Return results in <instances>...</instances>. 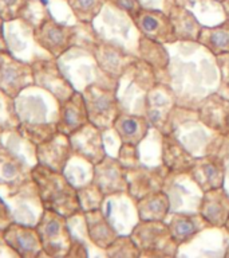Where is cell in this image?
Masks as SVG:
<instances>
[{"label": "cell", "mask_w": 229, "mask_h": 258, "mask_svg": "<svg viewBox=\"0 0 229 258\" xmlns=\"http://www.w3.org/2000/svg\"><path fill=\"white\" fill-rule=\"evenodd\" d=\"M14 101L19 118L18 131L26 139L38 145L58 132L56 122L60 104L51 93L34 84L24 89Z\"/></svg>", "instance_id": "obj_1"}, {"label": "cell", "mask_w": 229, "mask_h": 258, "mask_svg": "<svg viewBox=\"0 0 229 258\" xmlns=\"http://www.w3.org/2000/svg\"><path fill=\"white\" fill-rule=\"evenodd\" d=\"M32 179L38 185L44 209L52 210L66 218H74L83 213L78 198V188L63 172L36 164L32 168Z\"/></svg>", "instance_id": "obj_2"}, {"label": "cell", "mask_w": 229, "mask_h": 258, "mask_svg": "<svg viewBox=\"0 0 229 258\" xmlns=\"http://www.w3.org/2000/svg\"><path fill=\"white\" fill-rule=\"evenodd\" d=\"M130 237L140 249L141 257H174L180 247L165 221H140Z\"/></svg>", "instance_id": "obj_3"}, {"label": "cell", "mask_w": 229, "mask_h": 258, "mask_svg": "<svg viewBox=\"0 0 229 258\" xmlns=\"http://www.w3.org/2000/svg\"><path fill=\"white\" fill-rule=\"evenodd\" d=\"M35 227L42 241L44 257H67L72 243L68 218L44 209Z\"/></svg>", "instance_id": "obj_4"}, {"label": "cell", "mask_w": 229, "mask_h": 258, "mask_svg": "<svg viewBox=\"0 0 229 258\" xmlns=\"http://www.w3.org/2000/svg\"><path fill=\"white\" fill-rule=\"evenodd\" d=\"M0 197L7 203L14 222L36 226L44 211L39 189L34 179L12 189H0Z\"/></svg>", "instance_id": "obj_5"}, {"label": "cell", "mask_w": 229, "mask_h": 258, "mask_svg": "<svg viewBox=\"0 0 229 258\" xmlns=\"http://www.w3.org/2000/svg\"><path fill=\"white\" fill-rule=\"evenodd\" d=\"M87 106L88 120L102 131L112 128L116 118L121 114L116 88L110 89L98 84H90L83 89Z\"/></svg>", "instance_id": "obj_6"}, {"label": "cell", "mask_w": 229, "mask_h": 258, "mask_svg": "<svg viewBox=\"0 0 229 258\" xmlns=\"http://www.w3.org/2000/svg\"><path fill=\"white\" fill-rule=\"evenodd\" d=\"M34 31L35 30L20 18L6 22L4 24L7 51L18 59L30 64L43 58H52L38 44Z\"/></svg>", "instance_id": "obj_7"}, {"label": "cell", "mask_w": 229, "mask_h": 258, "mask_svg": "<svg viewBox=\"0 0 229 258\" xmlns=\"http://www.w3.org/2000/svg\"><path fill=\"white\" fill-rule=\"evenodd\" d=\"M34 35L40 47L52 58L58 59L76 44L78 28L60 23L54 19V16L48 15L42 24L35 28Z\"/></svg>", "instance_id": "obj_8"}, {"label": "cell", "mask_w": 229, "mask_h": 258, "mask_svg": "<svg viewBox=\"0 0 229 258\" xmlns=\"http://www.w3.org/2000/svg\"><path fill=\"white\" fill-rule=\"evenodd\" d=\"M35 84L32 64L0 51V92L15 100L24 89Z\"/></svg>", "instance_id": "obj_9"}, {"label": "cell", "mask_w": 229, "mask_h": 258, "mask_svg": "<svg viewBox=\"0 0 229 258\" xmlns=\"http://www.w3.org/2000/svg\"><path fill=\"white\" fill-rule=\"evenodd\" d=\"M174 92L168 85L157 84L146 92V117L160 132L172 133V113L174 112Z\"/></svg>", "instance_id": "obj_10"}, {"label": "cell", "mask_w": 229, "mask_h": 258, "mask_svg": "<svg viewBox=\"0 0 229 258\" xmlns=\"http://www.w3.org/2000/svg\"><path fill=\"white\" fill-rule=\"evenodd\" d=\"M34 76H35V85L43 88L63 104L76 89L68 81V78L62 72L58 59L55 58H43L32 63Z\"/></svg>", "instance_id": "obj_11"}, {"label": "cell", "mask_w": 229, "mask_h": 258, "mask_svg": "<svg viewBox=\"0 0 229 258\" xmlns=\"http://www.w3.org/2000/svg\"><path fill=\"white\" fill-rule=\"evenodd\" d=\"M104 197H111L118 194H126L129 191L128 168L118 159L106 156L98 163L92 165V177Z\"/></svg>", "instance_id": "obj_12"}, {"label": "cell", "mask_w": 229, "mask_h": 258, "mask_svg": "<svg viewBox=\"0 0 229 258\" xmlns=\"http://www.w3.org/2000/svg\"><path fill=\"white\" fill-rule=\"evenodd\" d=\"M132 20L141 35L148 36L150 39L164 44L178 42L169 14L166 15L165 12L158 10H148L142 7V10Z\"/></svg>", "instance_id": "obj_13"}, {"label": "cell", "mask_w": 229, "mask_h": 258, "mask_svg": "<svg viewBox=\"0 0 229 258\" xmlns=\"http://www.w3.org/2000/svg\"><path fill=\"white\" fill-rule=\"evenodd\" d=\"M71 140L66 133L55 132L50 139L36 145L38 164L44 165L58 172H63L66 165L72 157Z\"/></svg>", "instance_id": "obj_14"}, {"label": "cell", "mask_w": 229, "mask_h": 258, "mask_svg": "<svg viewBox=\"0 0 229 258\" xmlns=\"http://www.w3.org/2000/svg\"><path fill=\"white\" fill-rule=\"evenodd\" d=\"M3 237L7 245L18 254V257H44L43 246L35 226L12 222L3 230Z\"/></svg>", "instance_id": "obj_15"}, {"label": "cell", "mask_w": 229, "mask_h": 258, "mask_svg": "<svg viewBox=\"0 0 229 258\" xmlns=\"http://www.w3.org/2000/svg\"><path fill=\"white\" fill-rule=\"evenodd\" d=\"M102 132V129L91 122H87L76 132L70 135L74 155L82 157L90 165L98 164L106 156Z\"/></svg>", "instance_id": "obj_16"}, {"label": "cell", "mask_w": 229, "mask_h": 258, "mask_svg": "<svg viewBox=\"0 0 229 258\" xmlns=\"http://www.w3.org/2000/svg\"><path fill=\"white\" fill-rule=\"evenodd\" d=\"M92 55L95 58L98 68L114 80H118L126 74L129 68L138 59L137 56L122 50L120 46L108 42H98L94 44Z\"/></svg>", "instance_id": "obj_17"}, {"label": "cell", "mask_w": 229, "mask_h": 258, "mask_svg": "<svg viewBox=\"0 0 229 258\" xmlns=\"http://www.w3.org/2000/svg\"><path fill=\"white\" fill-rule=\"evenodd\" d=\"M32 168L27 160L0 144V189H12L32 180Z\"/></svg>", "instance_id": "obj_18"}, {"label": "cell", "mask_w": 229, "mask_h": 258, "mask_svg": "<svg viewBox=\"0 0 229 258\" xmlns=\"http://www.w3.org/2000/svg\"><path fill=\"white\" fill-rule=\"evenodd\" d=\"M225 164L220 157L214 155L198 157L189 169V176L198 185V188L205 192L209 189L224 187Z\"/></svg>", "instance_id": "obj_19"}, {"label": "cell", "mask_w": 229, "mask_h": 258, "mask_svg": "<svg viewBox=\"0 0 229 258\" xmlns=\"http://www.w3.org/2000/svg\"><path fill=\"white\" fill-rule=\"evenodd\" d=\"M87 122H90V120L83 93L75 90L63 104H60L56 128L59 132L70 136Z\"/></svg>", "instance_id": "obj_20"}, {"label": "cell", "mask_w": 229, "mask_h": 258, "mask_svg": "<svg viewBox=\"0 0 229 258\" xmlns=\"http://www.w3.org/2000/svg\"><path fill=\"white\" fill-rule=\"evenodd\" d=\"M170 173L164 165L161 168H146V167H136L128 169L129 191L128 194L134 199H140L145 194L161 189L164 184L166 175Z\"/></svg>", "instance_id": "obj_21"}, {"label": "cell", "mask_w": 229, "mask_h": 258, "mask_svg": "<svg viewBox=\"0 0 229 258\" xmlns=\"http://www.w3.org/2000/svg\"><path fill=\"white\" fill-rule=\"evenodd\" d=\"M197 117L206 128L226 136V122L229 117V100L220 94H210L201 102Z\"/></svg>", "instance_id": "obj_22"}, {"label": "cell", "mask_w": 229, "mask_h": 258, "mask_svg": "<svg viewBox=\"0 0 229 258\" xmlns=\"http://www.w3.org/2000/svg\"><path fill=\"white\" fill-rule=\"evenodd\" d=\"M198 213L206 219L210 227H224L229 217V194L224 187L205 191L200 202Z\"/></svg>", "instance_id": "obj_23"}, {"label": "cell", "mask_w": 229, "mask_h": 258, "mask_svg": "<svg viewBox=\"0 0 229 258\" xmlns=\"http://www.w3.org/2000/svg\"><path fill=\"white\" fill-rule=\"evenodd\" d=\"M161 159L162 165L170 173H188L196 160L172 133L162 135Z\"/></svg>", "instance_id": "obj_24"}, {"label": "cell", "mask_w": 229, "mask_h": 258, "mask_svg": "<svg viewBox=\"0 0 229 258\" xmlns=\"http://www.w3.org/2000/svg\"><path fill=\"white\" fill-rule=\"evenodd\" d=\"M83 221L87 238L98 249L104 251L118 237V233L110 225L102 209L83 213Z\"/></svg>", "instance_id": "obj_25"}, {"label": "cell", "mask_w": 229, "mask_h": 258, "mask_svg": "<svg viewBox=\"0 0 229 258\" xmlns=\"http://www.w3.org/2000/svg\"><path fill=\"white\" fill-rule=\"evenodd\" d=\"M168 226L170 233H172V237L174 238V241L180 246L192 241L197 234L206 229V227H210V225L200 213L173 214Z\"/></svg>", "instance_id": "obj_26"}, {"label": "cell", "mask_w": 229, "mask_h": 258, "mask_svg": "<svg viewBox=\"0 0 229 258\" xmlns=\"http://www.w3.org/2000/svg\"><path fill=\"white\" fill-rule=\"evenodd\" d=\"M112 129L116 131L117 136L120 137L121 143H128L138 147L148 135L150 122L148 117L121 113L114 121Z\"/></svg>", "instance_id": "obj_27"}, {"label": "cell", "mask_w": 229, "mask_h": 258, "mask_svg": "<svg viewBox=\"0 0 229 258\" xmlns=\"http://www.w3.org/2000/svg\"><path fill=\"white\" fill-rule=\"evenodd\" d=\"M136 207L140 221H165L170 211V199L162 189H157L137 199Z\"/></svg>", "instance_id": "obj_28"}, {"label": "cell", "mask_w": 229, "mask_h": 258, "mask_svg": "<svg viewBox=\"0 0 229 258\" xmlns=\"http://www.w3.org/2000/svg\"><path fill=\"white\" fill-rule=\"evenodd\" d=\"M169 18L172 20L177 39L181 42H197L198 40L200 32L204 26L184 6L174 4L169 11Z\"/></svg>", "instance_id": "obj_29"}, {"label": "cell", "mask_w": 229, "mask_h": 258, "mask_svg": "<svg viewBox=\"0 0 229 258\" xmlns=\"http://www.w3.org/2000/svg\"><path fill=\"white\" fill-rule=\"evenodd\" d=\"M197 43H200L214 56L229 54V20L218 26L202 27Z\"/></svg>", "instance_id": "obj_30"}, {"label": "cell", "mask_w": 229, "mask_h": 258, "mask_svg": "<svg viewBox=\"0 0 229 258\" xmlns=\"http://www.w3.org/2000/svg\"><path fill=\"white\" fill-rule=\"evenodd\" d=\"M138 52L140 59L145 60L156 70H165L169 66V52L164 47V43L142 35L138 44Z\"/></svg>", "instance_id": "obj_31"}, {"label": "cell", "mask_w": 229, "mask_h": 258, "mask_svg": "<svg viewBox=\"0 0 229 258\" xmlns=\"http://www.w3.org/2000/svg\"><path fill=\"white\" fill-rule=\"evenodd\" d=\"M104 0H68L67 4L78 22L90 24L103 7Z\"/></svg>", "instance_id": "obj_32"}, {"label": "cell", "mask_w": 229, "mask_h": 258, "mask_svg": "<svg viewBox=\"0 0 229 258\" xmlns=\"http://www.w3.org/2000/svg\"><path fill=\"white\" fill-rule=\"evenodd\" d=\"M78 198H79L80 207H82L83 213L102 209V205L106 199L104 194L100 191L99 187L94 181L80 185L78 188Z\"/></svg>", "instance_id": "obj_33"}, {"label": "cell", "mask_w": 229, "mask_h": 258, "mask_svg": "<svg viewBox=\"0 0 229 258\" xmlns=\"http://www.w3.org/2000/svg\"><path fill=\"white\" fill-rule=\"evenodd\" d=\"M19 129V118L16 114L15 101L0 92V136L7 131Z\"/></svg>", "instance_id": "obj_34"}, {"label": "cell", "mask_w": 229, "mask_h": 258, "mask_svg": "<svg viewBox=\"0 0 229 258\" xmlns=\"http://www.w3.org/2000/svg\"><path fill=\"white\" fill-rule=\"evenodd\" d=\"M128 72L132 73V78L137 85L144 90H150L153 86L157 85L156 80V69L146 63L145 60L137 59L134 63L129 68Z\"/></svg>", "instance_id": "obj_35"}, {"label": "cell", "mask_w": 229, "mask_h": 258, "mask_svg": "<svg viewBox=\"0 0 229 258\" xmlns=\"http://www.w3.org/2000/svg\"><path fill=\"white\" fill-rule=\"evenodd\" d=\"M107 257L112 258H136L141 257L140 249L130 235H118L116 241L104 250Z\"/></svg>", "instance_id": "obj_36"}, {"label": "cell", "mask_w": 229, "mask_h": 258, "mask_svg": "<svg viewBox=\"0 0 229 258\" xmlns=\"http://www.w3.org/2000/svg\"><path fill=\"white\" fill-rule=\"evenodd\" d=\"M48 15H51V12L48 11L43 0H28L26 7L20 14V19H23L35 30Z\"/></svg>", "instance_id": "obj_37"}, {"label": "cell", "mask_w": 229, "mask_h": 258, "mask_svg": "<svg viewBox=\"0 0 229 258\" xmlns=\"http://www.w3.org/2000/svg\"><path fill=\"white\" fill-rule=\"evenodd\" d=\"M28 0H0V16L4 22L18 19Z\"/></svg>", "instance_id": "obj_38"}, {"label": "cell", "mask_w": 229, "mask_h": 258, "mask_svg": "<svg viewBox=\"0 0 229 258\" xmlns=\"http://www.w3.org/2000/svg\"><path fill=\"white\" fill-rule=\"evenodd\" d=\"M118 160L128 169L140 167V153H138L137 145L128 144V143H121L120 152H118Z\"/></svg>", "instance_id": "obj_39"}, {"label": "cell", "mask_w": 229, "mask_h": 258, "mask_svg": "<svg viewBox=\"0 0 229 258\" xmlns=\"http://www.w3.org/2000/svg\"><path fill=\"white\" fill-rule=\"evenodd\" d=\"M104 2L112 4L114 7H117L121 11L126 12L132 19L142 10L140 0H104Z\"/></svg>", "instance_id": "obj_40"}, {"label": "cell", "mask_w": 229, "mask_h": 258, "mask_svg": "<svg viewBox=\"0 0 229 258\" xmlns=\"http://www.w3.org/2000/svg\"><path fill=\"white\" fill-rule=\"evenodd\" d=\"M12 222H14V218L11 215V211L8 209L7 203L4 202L3 198L0 197V230L8 227Z\"/></svg>", "instance_id": "obj_41"}, {"label": "cell", "mask_w": 229, "mask_h": 258, "mask_svg": "<svg viewBox=\"0 0 229 258\" xmlns=\"http://www.w3.org/2000/svg\"><path fill=\"white\" fill-rule=\"evenodd\" d=\"M88 251L86 249V246L76 239L75 237H72V243L71 247H70V251H68L67 257H87Z\"/></svg>", "instance_id": "obj_42"}, {"label": "cell", "mask_w": 229, "mask_h": 258, "mask_svg": "<svg viewBox=\"0 0 229 258\" xmlns=\"http://www.w3.org/2000/svg\"><path fill=\"white\" fill-rule=\"evenodd\" d=\"M217 60H218V68H220L221 72V80L224 84H226L229 86V54H225V55L216 56Z\"/></svg>", "instance_id": "obj_43"}, {"label": "cell", "mask_w": 229, "mask_h": 258, "mask_svg": "<svg viewBox=\"0 0 229 258\" xmlns=\"http://www.w3.org/2000/svg\"><path fill=\"white\" fill-rule=\"evenodd\" d=\"M0 257H18V254L7 245L3 237V230H0Z\"/></svg>", "instance_id": "obj_44"}, {"label": "cell", "mask_w": 229, "mask_h": 258, "mask_svg": "<svg viewBox=\"0 0 229 258\" xmlns=\"http://www.w3.org/2000/svg\"><path fill=\"white\" fill-rule=\"evenodd\" d=\"M4 19L0 16V51H7V43H6V36H4Z\"/></svg>", "instance_id": "obj_45"}, {"label": "cell", "mask_w": 229, "mask_h": 258, "mask_svg": "<svg viewBox=\"0 0 229 258\" xmlns=\"http://www.w3.org/2000/svg\"><path fill=\"white\" fill-rule=\"evenodd\" d=\"M221 4H222L225 14H226V18H228V20H229V0H225L224 3H221Z\"/></svg>", "instance_id": "obj_46"}, {"label": "cell", "mask_w": 229, "mask_h": 258, "mask_svg": "<svg viewBox=\"0 0 229 258\" xmlns=\"http://www.w3.org/2000/svg\"><path fill=\"white\" fill-rule=\"evenodd\" d=\"M224 229L226 230V231H228V234H229V217H228V219H226V222H225Z\"/></svg>", "instance_id": "obj_47"}, {"label": "cell", "mask_w": 229, "mask_h": 258, "mask_svg": "<svg viewBox=\"0 0 229 258\" xmlns=\"http://www.w3.org/2000/svg\"><path fill=\"white\" fill-rule=\"evenodd\" d=\"M226 136H229V117H228V122H226Z\"/></svg>", "instance_id": "obj_48"}, {"label": "cell", "mask_w": 229, "mask_h": 258, "mask_svg": "<svg viewBox=\"0 0 229 258\" xmlns=\"http://www.w3.org/2000/svg\"><path fill=\"white\" fill-rule=\"evenodd\" d=\"M225 257H229V246L226 247V250H225V254H224Z\"/></svg>", "instance_id": "obj_49"}, {"label": "cell", "mask_w": 229, "mask_h": 258, "mask_svg": "<svg viewBox=\"0 0 229 258\" xmlns=\"http://www.w3.org/2000/svg\"><path fill=\"white\" fill-rule=\"evenodd\" d=\"M210 2H217V3H224L225 0H210Z\"/></svg>", "instance_id": "obj_50"}, {"label": "cell", "mask_w": 229, "mask_h": 258, "mask_svg": "<svg viewBox=\"0 0 229 258\" xmlns=\"http://www.w3.org/2000/svg\"><path fill=\"white\" fill-rule=\"evenodd\" d=\"M63 2H68V0H63Z\"/></svg>", "instance_id": "obj_51"}]
</instances>
